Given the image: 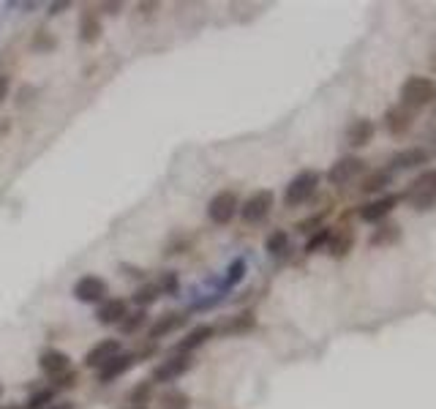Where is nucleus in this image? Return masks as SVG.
I'll return each mask as SVG.
<instances>
[{
    "mask_svg": "<svg viewBox=\"0 0 436 409\" xmlns=\"http://www.w3.org/2000/svg\"><path fill=\"white\" fill-rule=\"evenodd\" d=\"M398 98H401V107H406V109H412V112H417V109L434 104L436 101L434 80L417 77V74H415V77H406L403 85H401V91H398Z\"/></svg>",
    "mask_w": 436,
    "mask_h": 409,
    "instance_id": "1",
    "label": "nucleus"
},
{
    "mask_svg": "<svg viewBox=\"0 0 436 409\" xmlns=\"http://www.w3.org/2000/svg\"><path fill=\"white\" fill-rule=\"evenodd\" d=\"M319 181H322V175L314 172V170L298 172V175L289 181V185L284 188V205H287V208H300V205H305V202L316 194Z\"/></svg>",
    "mask_w": 436,
    "mask_h": 409,
    "instance_id": "2",
    "label": "nucleus"
},
{
    "mask_svg": "<svg viewBox=\"0 0 436 409\" xmlns=\"http://www.w3.org/2000/svg\"><path fill=\"white\" fill-rule=\"evenodd\" d=\"M403 199L415 210H431L436 205V172H423L406 185Z\"/></svg>",
    "mask_w": 436,
    "mask_h": 409,
    "instance_id": "3",
    "label": "nucleus"
},
{
    "mask_svg": "<svg viewBox=\"0 0 436 409\" xmlns=\"http://www.w3.org/2000/svg\"><path fill=\"white\" fill-rule=\"evenodd\" d=\"M273 205H275L273 191H270V188H260V191H254V194L240 205V219H243L246 224H262V221L270 216Z\"/></svg>",
    "mask_w": 436,
    "mask_h": 409,
    "instance_id": "4",
    "label": "nucleus"
},
{
    "mask_svg": "<svg viewBox=\"0 0 436 409\" xmlns=\"http://www.w3.org/2000/svg\"><path fill=\"white\" fill-rule=\"evenodd\" d=\"M71 295H74L80 303H98V306H101V303L107 300V295H109V284H107L101 275L87 273V275L74 281Z\"/></svg>",
    "mask_w": 436,
    "mask_h": 409,
    "instance_id": "5",
    "label": "nucleus"
},
{
    "mask_svg": "<svg viewBox=\"0 0 436 409\" xmlns=\"http://www.w3.org/2000/svg\"><path fill=\"white\" fill-rule=\"evenodd\" d=\"M237 213H240V199H237L235 191H218L216 197L208 202V219L218 227L229 224Z\"/></svg>",
    "mask_w": 436,
    "mask_h": 409,
    "instance_id": "6",
    "label": "nucleus"
},
{
    "mask_svg": "<svg viewBox=\"0 0 436 409\" xmlns=\"http://www.w3.org/2000/svg\"><path fill=\"white\" fill-rule=\"evenodd\" d=\"M194 368V358L191 355H185V352H177L172 358H167L164 363H158L153 368V376H150V382L156 385H170L174 379H180L183 374H188Z\"/></svg>",
    "mask_w": 436,
    "mask_h": 409,
    "instance_id": "7",
    "label": "nucleus"
},
{
    "mask_svg": "<svg viewBox=\"0 0 436 409\" xmlns=\"http://www.w3.org/2000/svg\"><path fill=\"white\" fill-rule=\"evenodd\" d=\"M363 170H365V161H363V158H357V156H344V158H338V161L327 170V181L333 183V185H349L354 178L363 175Z\"/></svg>",
    "mask_w": 436,
    "mask_h": 409,
    "instance_id": "8",
    "label": "nucleus"
},
{
    "mask_svg": "<svg viewBox=\"0 0 436 409\" xmlns=\"http://www.w3.org/2000/svg\"><path fill=\"white\" fill-rule=\"evenodd\" d=\"M134 363H136V352H120V355H115L112 361H107V363L96 371V379L107 385V382H112V379L129 374L131 368H134Z\"/></svg>",
    "mask_w": 436,
    "mask_h": 409,
    "instance_id": "9",
    "label": "nucleus"
},
{
    "mask_svg": "<svg viewBox=\"0 0 436 409\" xmlns=\"http://www.w3.org/2000/svg\"><path fill=\"white\" fill-rule=\"evenodd\" d=\"M120 349H123V344L118 341V338H101L98 344H93L90 349H87L85 355V365L87 368H101V365L107 363V361H112L115 355H120Z\"/></svg>",
    "mask_w": 436,
    "mask_h": 409,
    "instance_id": "10",
    "label": "nucleus"
},
{
    "mask_svg": "<svg viewBox=\"0 0 436 409\" xmlns=\"http://www.w3.org/2000/svg\"><path fill=\"white\" fill-rule=\"evenodd\" d=\"M398 199H401L398 194H388V197H379V199L363 205V208H360V219H363L365 224H379L382 219H388L392 210H395Z\"/></svg>",
    "mask_w": 436,
    "mask_h": 409,
    "instance_id": "11",
    "label": "nucleus"
},
{
    "mask_svg": "<svg viewBox=\"0 0 436 409\" xmlns=\"http://www.w3.org/2000/svg\"><path fill=\"white\" fill-rule=\"evenodd\" d=\"M428 161V150L426 147H406V150H398L395 156H392L390 161H388V172L395 175V172H401V170H415V167H420V164H426Z\"/></svg>",
    "mask_w": 436,
    "mask_h": 409,
    "instance_id": "12",
    "label": "nucleus"
},
{
    "mask_svg": "<svg viewBox=\"0 0 436 409\" xmlns=\"http://www.w3.org/2000/svg\"><path fill=\"white\" fill-rule=\"evenodd\" d=\"M185 325H188V311H170V314H161V317L150 325L147 336H150L153 341H158V338L170 336L174 330H183Z\"/></svg>",
    "mask_w": 436,
    "mask_h": 409,
    "instance_id": "13",
    "label": "nucleus"
},
{
    "mask_svg": "<svg viewBox=\"0 0 436 409\" xmlns=\"http://www.w3.org/2000/svg\"><path fill=\"white\" fill-rule=\"evenodd\" d=\"M126 317H129V303L123 298H107L96 311L98 325H120Z\"/></svg>",
    "mask_w": 436,
    "mask_h": 409,
    "instance_id": "14",
    "label": "nucleus"
},
{
    "mask_svg": "<svg viewBox=\"0 0 436 409\" xmlns=\"http://www.w3.org/2000/svg\"><path fill=\"white\" fill-rule=\"evenodd\" d=\"M39 368L49 379H57V376H63L71 368V358L66 352H60V349H44L42 358H39Z\"/></svg>",
    "mask_w": 436,
    "mask_h": 409,
    "instance_id": "15",
    "label": "nucleus"
},
{
    "mask_svg": "<svg viewBox=\"0 0 436 409\" xmlns=\"http://www.w3.org/2000/svg\"><path fill=\"white\" fill-rule=\"evenodd\" d=\"M213 336H216V327H213V325H197V327H191V330L185 333V338L177 344V352H185V355H191L194 349L205 347V344H208Z\"/></svg>",
    "mask_w": 436,
    "mask_h": 409,
    "instance_id": "16",
    "label": "nucleus"
},
{
    "mask_svg": "<svg viewBox=\"0 0 436 409\" xmlns=\"http://www.w3.org/2000/svg\"><path fill=\"white\" fill-rule=\"evenodd\" d=\"M412 120H415V112L412 109H406V107H390L388 112H385V126H388V131L392 136H401L406 134L409 129H412Z\"/></svg>",
    "mask_w": 436,
    "mask_h": 409,
    "instance_id": "17",
    "label": "nucleus"
},
{
    "mask_svg": "<svg viewBox=\"0 0 436 409\" xmlns=\"http://www.w3.org/2000/svg\"><path fill=\"white\" fill-rule=\"evenodd\" d=\"M374 131L376 129H374V123L368 118H357V120H352L347 126V145L349 147H365L371 142Z\"/></svg>",
    "mask_w": 436,
    "mask_h": 409,
    "instance_id": "18",
    "label": "nucleus"
},
{
    "mask_svg": "<svg viewBox=\"0 0 436 409\" xmlns=\"http://www.w3.org/2000/svg\"><path fill=\"white\" fill-rule=\"evenodd\" d=\"M352 246H354V229L352 227H344L341 232H333V237H330V246H327V251L336 257V260H341V257H347L349 251H352Z\"/></svg>",
    "mask_w": 436,
    "mask_h": 409,
    "instance_id": "19",
    "label": "nucleus"
},
{
    "mask_svg": "<svg viewBox=\"0 0 436 409\" xmlns=\"http://www.w3.org/2000/svg\"><path fill=\"white\" fill-rule=\"evenodd\" d=\"M392 178H395V175H390L388 170H374L371 175L363 178L360 191H363V194H379V191H385L388 185H392Z\"/></svg>",
    "mask_w": 436,
    "mask_h": 409,
    "instance_id": "20",
    "label": "nucleus"
},
{
    "mask_svg": "<svg viewBox=\"0 0 436 409\" xmlns=\"http://www.w3.org/2000/svg\"><path fill=\"white\" fill-rule=\"evenodd\" d=\"M98 36H101V19L96 17V11H85L80 17V39L85 44H93L98 42Z\"/></svg>",
    "mask_w": 436,
    "mask_h": 409,
    "instance_id": "21",
    "label": "nucleus"
},
{
    "mask_svg": "<svg viewBox=\"0 0 436 409\" xmlns=\"http://www.w3.org/2000/svg\"><path fill=\"white\" fill-rule=\"evenodd\" d=\"M264 251H267L270 257H284V254L289 251V232H284V229L270 232L267 240H264Z\"/></svg>",
    "mask_w": 436,
    "mask_h": 409,
    "instance_id": "22",
    "label": "nucleus"
},
{
    "mask_svg": "<svg viewBox=\"0 0 436 409\" xmlns=\"http://www.w3.org/2000/svg\"><path fill=\"white\" fill-rule=\"evenodd\" d=\"M401 237V227L398 224H379V229H374L368 246H390Z\"/></svg>",
    "mask_w": 436,
    "mask_h": 409,
    "instance_id": "23",
    "label": "nucleus"
},
{
    "mask_svg": "<svg viewBox=\"0 0 436 409\" xmlns=\"http://www.w3.org/2000/svg\"><path fill=\"white\" fill-rule=\"evenodd\" d=\"M246 271H248V265H246V260H243V257L232 260V265L226 268V275H224V284H221V289H232V287H237V284L243 281Z\"/></svg>",
    "mask_w": 436,
    "mask_h": 409,
    "instance_id": "24",
    "label": "nucleus"
},
{
    "mask_svg": "<svg viewBox=\"0 0 436 409\" xmlns=\"http://www.w3.org/2000/svg\"><path fill=\"white\" fill-rule=\"evenodd\" d=\"M158 298H161L158 284H142V287L134 292V298H131V300H134L139 309H147V306H153Z\"/></svg>",
    "mask_w": 436,
    "mask_h": 409,
    "instance_id": "25",
    "label": "nucleus"
},
{
    "mask_svg": "<svg viewBox=\"0 0 436 409\" xmlns=\"http://www.w3.org/2000/svg\"><path fill=\"white\" fill-rule=\"evenodd\" d=\"M330 237H333V229L330 227H322V229H316V232H311V237L305 240V254H316V251L327 248V246H330Z\"/></svg>",
    "mask_w": 436,
    "mask_h": 409,
    "instance_id": "26",
    "label": "nucleus"
},
{
    "mask_svg": "<svg viewBox=\"0 0 436 409\" xmlns=\"http://www.w3.org/2000/svg\"><path fill=\"white\" fill-rule=\"evenodd\" d=\"M251 327H254V317H251V314H240V317L229 319L226 325L216 327V333L229 336V333H243V330H251Z\"/></svg>",
    "mask_w": 436,
    "mask_h": 409,
    "instance_id": "27",
    "label": "nucleus"
},
{
    "mask_svg": "<svg viewBox=\"0 0 436 409\" xmlns=\"http://www.w3.org/2000/svg\"><path fill=\"white\" fill-rule=\"evenodd\" d=\"M49 404H55V388H39L36 393H30L25 409H46Z\"/></svg>",
    "mask_w": 436,
    "mask_h": 409,
    "instance_id": "28",
    "label": "nucleus"
},
{
    "mask_svg": "<svg viewBox=\"0 0 436 409\" xmlns=\"http://www.w3.org/2000/svg\"><path fill=\"white\" fill-rule=\"evenodd\" d=\"M161 407L164 409H188L191 407V401H188V396H185L183 390H167V393L161 396Z\"/></svg>",
    "mask_w": 436,
    "mask_h": 409,
    "instance_id": "29",
    "label": "nucleus"
},
{
    "mask_svg": "<svg viewBox=\"0 0 436 409\" xmlns=\"http://www.w3.org/2000/svg\"><path fill=\"white\" fill-rule=\"evenodd\" d=\"M150 396H153V382H136L134 390H131L129 401L134 407H142V404L150 401Z\"/></svg>",
    "mask_w": 436,
    "mask_h": 409,
    "instance_id": "30",
    "label": "nucleus"
},
{
    "mask_svg": "<svg viewBox=\"0 0 436 409\" xmlns=\"http://www.w3.org/2000/svg\"><path fill=\"white\" fill-rule=\"evenodd\" d=\"M145 322H147V309H139V311H134V314H129V317L120 322V333L131 336V333H136Z\"/></svg>",
    "mask_w": 436,
    "mask_h": 409,
    "instance_id": "31",
    "label": "nucleus"
},
{
    "mask_svg": "<svg viewBox=\"0 0 436 409\" xmlns=\"http://www.w3.org/2000/svg\"><path fill=\"white\" fill-rule=\"evenodd\" d=\"M158 289H161V292H167V295H177V289H180L177 273H172V271L161 273V278H158Z\"/></svg>",
    "mask_w": 436,
    "mask_h": 409,
    "instance_id": "32",
    "label": "nucleus"
},
{
    "mask_svg": "<svg viewBox=\"0 0 436 409\" xmlns=\"http://www.w3.org/2000/svg\"><path fill=\"white\" fill-rule=\"evenodd\" d=\"M77 379H80V374H74V371L69 368L63 376H57V379H55V388H57V390H63V388H74V385H77Z\"/></svg>",
    "mask_w": 436,
    "mask_h": 409,
    "instance_id": "33",
    "label": "nucleus"
},
{
    "mask_svg": "<svg viewBox=\"0 0 436 409\" xmlns=\"http://www.w3.org/2000/svg\"><path fill=\"white\" fill-rule=\"evenodd\" d=\"M322 219H325V213H319V216H314V219H308V221H300L298 229H300V232H311V227L322 229Z\"/></svg>",
    "mask_w": 436,
    "mask_h": 409,
    "instance_id": "34",
    "label": "nucleus"
},
{
    "mask_svg": "<svg viewBox=\"0 0 436 409\" xmlns=\"http://www.w3.org/2000/svg\"><path fill=\"white\" fill-rule=\"evenodd\" d=\"M8 91H11V80L6 74H0V104L8 98Z\"/></svg>",
    "mask_w": 436,
    "mask_h": 409,
    "instance_id": "35",
    "label": "nucleus"
},
{
    "mask_svg": "<svg viewBox=\"0 0 436 409\" xmlns=\"http://www.w3.org/2000/svg\"><path fill=\"white\" fill-rule=\"evenodd\" d=\"M71 3L69 0H60V3H49V17H57V14H63L66 8H69Z\"/></svg>",
    "mask_w": 436,
    "mask_h": 409,
    "instance_id": "36",
    "label": "nucleus"
},
{
    "mask_svg": "<svg viewBox=\"0 0 436 409\" xmlns=\"http://www.w3.org/2000/svg\"><path fill=\"white\" fill-rule=\"evenodd\" d=\"M46 409H77V407H74V401H55V404H49Z\"/></svg>",
    "mask_w": 436,
    "mask_h": 409,
    "instance_id": "37",
    "label": "nucleus"
},
{
    "mask_svg": "<svg viewBox=\"0 0 436 409\" xmlns=\"http://www.w3.org/2000/svg\"><path fill=\"white\" fill-rule=\"evenodd\" d=\"M33 46H36V49H49V46H52V39H33Z\"/></svg>",
    "mask_w": 436,
    "mask_h": 409,
    "instance_id": "38",
    "label": "nucleus"
},
{
    "mask_svg": "<svg viewBox=\"0 0 436 409\" xmlns=\"http://www.w3.org/2000/svg\"><path fill=\"white\" fill-rule=\"evenodd\" d=\"M101 8H109V11H112V14H115V11H118V8H120V3H104V6H101Z\"/></svg>",
    "mask_w": 436,
    "mask_h": 409,
    "instance_id": "39",
    "label": "nucleus"
},
{
    "mask_svg": "<svg viewBox=\"0 0 436 409\" xmlns=\"http://www.w3.org/2000/svg\"><path fill=\"white\" fill-rule=\"evenodd\" d=\"M0 409H17V407H0Z\"/></svg>",
    "mask_w": 436,
    "mask_h": 409,
    "instance_id": "40",
    "label": "nucleus"
},
{
    "mask_svg": "<svg viewBox=\"0 0 436 409\" xmlns=\"http://www.w3.org/2000/svg\"><path fill=\"white\" fill-rule=\"evenodd\" d=\"M131 409H147V407H131Z\"/></svg>",
    "mask_w": 436,
    "mask_h": 409,
    "instance_id": "41",
    "label": "nucleus"
},
{
    "mask_svg": "<svg viewBox=\"0 0 436 409\" xmlns=\"http://www.w3.org/2000/svg\"><path fill=\"white\" fill-rule=\"evenodd\" d=\"M0 396H3V388H0Z\"/></svg>",
    "mask_w": 436,
    "mask_h": 409,
    "instance_id": "42",
    "label": "nucleus"
}]
</instances>
